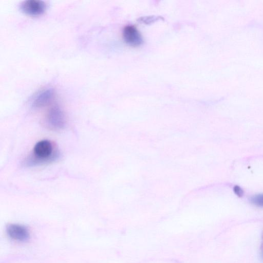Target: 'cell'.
Instances as JSON below:
<instances>
[{"mask_svg":"<svg viewBox=\"0 0 263 263\" xmlns=\"http://www.w3.org/2000/svg\"><path fill=\"white\" fill-rule=\"evenodd\" d=\"M123 37L125 43L132 46H138L143 43L142 35L134 26L128 25L123 30Z\"/></svg>","mask_w":263,"mask_h":263,"instance_id":"4","label":"cell"},{"mask_svg":"<svg viewBox=\"0 0 263 263\" xmlns=\"http://www.w3.org/2000/svg\"><path fill=\"white\" fill-rule=\"evenodd\" d=\"M47 123L50 128L59 130L65 125L64 114L60 107L55 105L49 110L47 116Z\"/></svg>","mask_w":263,"mask_h":263,"instance_id":"2","label":"cell"},{"mask_svg":"<svg viewBox=\"0 0 263 263\" xmlns=\"http://www.w3.org/2000/svg\"><path fill=\"white\" fill-rule=\"evenodd\" d=\"M33 162L30 164L45 163L53 161L57 158V154H53L52 143L48 140H43L37 142L33 148Z\"/></svg>","mask_w":263,"mask_h":263,"instance_id":"1","label":"cell"},{"mask_svg":"<svg viewBox=\"0 0 263 263\" xmlns=\"http://www.w3.org/2000/svg\"><path fill=\"white\" fill-rule=\"evenodd\" d=\"M250 202L259 207H263V194H259L252 196L250 199Z\"/></svg>","mask_w":263,"mask_h":263,"instance_id":"7","label":"cell"},{"mask_svg":"<svg viewBox=\"0 0 263 263\" xmlns=\"http://www.w3.org/2000/svg\"><path fill=\"white\" fill-rule=\"evenodd\" d=\"M46 4L43 1L29 0L23 2L21 5V11L30 16H38L44 13Z\"/></svg>","mask_w":263,"mask_h":263,"instance_id":"3","label":"cell"},{"mask_svg":"<svg viewBox=\"0 0 263 263\" xmlns=\"http://www.w3.org/2000/svg\"><path fill=\"white\" fill-rule=\"evenodd\" d=\"M233 191L235 194L239 197H242L243 195V191L242 189L238 185L234 186Z\"/></svg>","mask_w":263,"mask_h":263,"instance_id":"9","label":"cell"},{"mask_svg":"<svg viewBox=\"0 0 263 263\" xmlns=\"http://www.w3.org/2000/svg\"><path fill=\"white\" fill-rule=\"evenodd\" d=\"M53 96V91L51 88L46 89L40 91L34 98L32 105L34 107H41L47 105Z\"/></svg>","mask_w":263,"mask_h":263,"instance_id":"6","label":"cell"},{"mask_svg":"<svg viewBox=\"0 0 263 263\" xmlns=\"http://www.w3.org/2000/svg\"><path fill=\"white\" fill-rule=\"evenodd\" d=\"M262 258H263V247H262Z\"/></svg>","mask_w":263,"mask_h":263,"instance_id":"10","label":"cell"},{"mask_svg":"<svg viewBox=\"0 0 263 263\" xmlns=\"http://www.w3.org/2000/svg\"><path fill=\"white\" fill-rule=\"evenodd\" d=\"M7 233L12 239L18 241H26L29 238V233L24 226L11 224L7 227Z\"/></svg>","mask_w":263,"mask_h":263,"instance_id":"5","label":"cell"},{"mask_svg":"<svg viewBox=\"0 0 263 263\" xmlns=\"http://www.w3.org/2000/svg\"><path fill=\"white\" fill-rule=\"evenodd\" d=\"M160 19H162V18L160 16H147L139 18L138 21L145 24H150Z\"/></svg>","mask_w":263,"mask_h":263,"instance_id":"8","label":"cell"}]
</instances>
